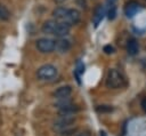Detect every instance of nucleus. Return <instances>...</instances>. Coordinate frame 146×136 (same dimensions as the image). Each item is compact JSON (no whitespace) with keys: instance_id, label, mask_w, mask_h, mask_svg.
<instances>
[{"instance_id":"obj_23","label":"nucleus","mask_w":146,"mask_h":136,"mask_svg":"<svg viewBox=\"0 0 146 136\" xmlns=\"http://www.w3.org/2000/svg\"><path fill=\"white\" fill-rule=\"evenodd\" d=\"M76 2H78V5L81 7V8H86V1L84 0H76Z\"/></svg>"},{"instance_id":"obj_15","label":"nucleus","mask_w":146,"mask_h":136,"mask_svg":"<svg viewBox=\"0 0 146 136\" xmlns=\"http://www.w3.org/2000/svg\"><path fill=\"white\" fill-rule=\"evenodd\" d=\"M78 128L76 127H70V128H66V129H63L58 133H56V136H74V134L76 133Z\"/></svg>"},{"instance_id":"obj_11","label":"nucleus","mask_w":146,"mask_h":136,"mask_svg":"<svg viewBox=\"0 0 146 136\" xmlns=\"http://www.w3.org/2000/svg\"><path fill=\"white\" fill-rule=\"evenodd\" d=\"M57 24L58 22L57 21H54V19H50V21H47L43 23L41 30L43 33L46 34H54L55 31H56V27H57Z\"/></svg>"},{"instance_id":"obj_17","label":"nucleus","mask_w":146,"mask_h":136,"mask_svg":"<svg viewBox=\"0 0 146 136\" xmlns=\"http://www.w3.org/2000/svg\"><path fill=\"white\" fill-rule=\"evenodd\" d=\"M96 111L98 113H107V112H112L113 107L111 105H98L96 107Z\"/></svg>"},{"instance_id":"obj_18","label":"nucleus","mask_w":146,"mask_h":136,"mask_svg":"<svg viewBox=\"0 0 146 136\" xmlns=\"http://www.w3.org/2000/svg\"><path fill=\"white\" fill-rule=\"evenodd\" d=\"M115 16H116V8H115L114 5H111L110 6V9L107 11V17H108V19L112 21V19L115 18Z\"/></svg>"},{"instance_id":"obj_6","label":"nucleus","mask_w":146,"mask_h":136,"mask_svg":"<svg viewBox=\"0 0 146 136\" xmlns=\"http://www.w3.org/2000/svg\"><path fill=\"white\" fill-rule=\"evenodd\" d=\"M139 9H140V5L132 0V1L127 2V5L124 6V14L127 17L130 18V17H133L139 11Z\"/></svg>"},{"instance_id":"obj_26","label":"nucleus","mask_w":146,"mask_h":136,"mask_svg":"<svg viewBox=\"0 0 146 136\" xmlns=\"http://www.w3.org/2000/svg\"><path fill=\"white\" fill-rule=\"evenodd\" d=\"M56 1H58V2H59V1H64V0H56Z\"/></svg>"},{"instance_id":"obj_16","label":"nucleus","mask_w":146,"mask_h":136,"mask_svg":"<svg viewBox=\"0 0 146 136\" xmlns=\"http://www.w3.org/2000/svg\"><path fill=\"white\" fill-rule=\"evenodd\" d=\"M10 18V13L9 10L3 6V5H0V19H3V21H7Z\"/></svg>"},{"instance_id":"obj_24","label":"nucleus","mask_w":146,"mask_h":136,"mask_svg":"<svg viewBox=\"0 0 146 136\" xmlns=\"http://www.w3.org/2000/svg\"><path fill=\"white\" fill-rule=\"evenodd\" d=\"M115 1H116V0H106V2H107L110 6H111V5H114V3H115Z\"/></svg>"},{"instance_id":"obj_2","label":"nucleus","mask_w":146,"mask_h":136,"mask_svg":"<svg viewBox=\"0 0 146 136\" xmlns=\"http://www.w3.org/2000/svg\"><path fill=\"white\" fill-rule=\"evenodd\" d=\"M75 115L74 114H59L58 118L52 122V130L55 133H58L63 129L70 128L75 122Z\"/></svg>"},{"instance_id":"obj_20","label":"nucleus","mask_w":146,"mask_h":136,"mask_svg":"<svg viewBox=\"0 0 146 136\" xmlns=\"http://www.w3.org/2000/svg\"><path fill=\"white\" fill-rule=\"evenodd\" d=\"M103 50H104V53H105V54H107V55H110V54H113V53H114V48H113L111 45H106V46H104Z\"/></svg>"},{"instance_id":"obj_21","label":"nucleus","mask_w":146,"mask_h":136,"mask_svg":"<svg viewBox=\"0 0 146 136\" xmlns=\"http://www.w3.org/2000/svg\"><path fill=\"white\" fill-rule=\"evenodd\" d=\"M74 136H91V134H90V131L84 130V131H81V133H76Z\"/></svg>"},{"instance_id":"obj_10","label":"nucleus","mask_w":146,"mask_h":136,"mask_svg":"<svg viewBox=\"0 0 146 136\" xmlns=\"http://www.w3.org/2000/svg\"><path fill=\"white\" fill-rule=\"evenodd\" d=\"M70 29H71V25H70V24H67V23H65V22H58L54 35H56V37H58V38H63V37H65V35L68 34Z\"/></svg>"},{"instance_id":"obj_19","label":"nucleus","mask_w":146,"mask_h":136,"mask_svg":"<svg viewBox=\"0 0 146 136\" xmlns=\"http://www.w3.org/2000/svg\"><path fill=\"white\" fill-rule=\"evenodd\" d=\"M75 72L76 73H79V74H82L83 72H84V65L79 61L78 63H76V69H75Z\"/></svg>"},{"instance_id":"obj_1","label":"nucleus","mask_w":146,"mask_h":136,"mask_svg":"<svg viewBox=\"0 0 146 136\" xmlns=\"http://www.w3.org/2000/svg\"><path fill=\"white\" fill-rule=\"evenodd\" d=\"M105 83H106V87L110 89H119L125 85V79L122 75V73L119 72L117 70L110 69L106 74Z\"/></svg>"},{"instance_id":"obj_13","label":"nucleus","mask_w":146,"mask_h":136,"mask_svg":"<svg viewBox=\"0 0 146 136\" xmlns=\"http://www.w3.org/2000/svg\"><path fill=\"white\" fill-rule=\"evenodd\" d=\"M78 111H79L78 105H75L73 103H70V104L58 109V113L59 114H75V112H78Z\"/></svg>"},{"instance_id":"obj_9","label":"nucleus","mask_w":146,"mask_h":136,"mask_svg":"<svg viewBox=\"0 0 146 136\" xmlns=\"http://www.w3.org/2000/svg\"><path fill=\"white\" fill-rule=\"evenodd\" d=\"M104 15H105V9L102 5H98L96 8H95V11H94V15H92V24L95 27H97L99 25V23L103 21L104 18Z\"/></svg>"},{"instance_id":"obj_8","label":"nucleus","mask_w":146,"mask_h":136,"mask_svg":"<svg viewBox=\"0 0 146 136\" xmlns=\"http://www.w3.org/2000/svg\"><path fill=\"white\" fill-rule=\"evenodd\" d=\"M72 94V87L71 86H62L59 88H57L54 93H52V96L55 99H58V98H65V97H70Z\"/></svg>"},{"instance_id":"obj_5","label":"nucleus","mask_w":146,"mask_h":136,"mask_svg":"<svg viewBox=\"0 0 146 136\" xmlns=\"http://www.w3.org/2000/svg\"><path fill=\"white\" fill-rule=\"evenodd\" d=\"M80 18H81V14L78 9H68V11H67L63 22H65L70 25H73V24H78Z\"/></svg>"},{"instance_id":"obj_4","label":"nucleus","mask_w":146,"mask_h":136,"mask_svg":"<svg viewBox=\"0 0 146 136\" xmlns=\"http://www.w3.org/2000/svg\"><path fill=\"white\" fill-rule=\"evenodd\" d=\"M35 46H36L39 51L44 53V54L51 53L55 50V41L51 39H48V38H41V39L36 40Z\"/></svg>"},{"instance_id":"obj_7","label":"nucleus","mask_w":146,"mask_h":136,"mask_svg":"<svg viewBox=\"0 0 146 136\" xmlns=\"http://www.w3.org/2000/svg\"><path fill=\"white\" fill-rule=\"evenodd\" d=\"M70 49H71V42L67 39L59 38L58 40L55 41V50L56 51L64 54V53H67Z\"/></svg>"},{"instance_id":"obj_14","label":"nucleus","mask_w":146,"mask_h":136,"mask_svg":"<svg viewBox=\"0 0 146 136\" xmlns=\"http://www.w3.org/2000/svg\"><path fill=\"white\" fill-rule=\"evenodd\" d=\"M67 11H68V9L65 8V7H57V8L52 11V16H54L56 19L63 22L64 18H65V16H66V14H67Z\"/></svg>"},{"instance_id":"obj_25","label":"nucleus","mask_w":146,"mask_h":136,"mask_svg":"<svg viewBox=\"0 0 146 136\" xmlns=\"http://www.w3.org/2000/svg\"><path fill=\"white\" fill-rule=\"evenodd\" d=\"M99 136H107V135H106V133L104 130H100L99 131Z\"/></svg>"},{"instance_id":"obj_3","label":"nucleus","mask_w":146,"mask_h":136,"mask_svg":"<svg viewBox=\"0 0 146 136\" xmlns=\"http://www.w3.org/2000/svg\"><path fill=\"white\" fill-rule=\"evenodd\" d=\"M58 74L57 67L51 65V64H44L42 66H40L36 71V77L40 80L43 81H50L52 79H55Z\"/></svg>"},{"instance_id":"obj_12","label":"nucleus","mask_w":146,"mask_h":136,"mask_svg":"<svg viewBox=\"0 0 146 136\" xmlns=\"http://www.w3.org/2000/svg\"><path fill=\"white\" fill-rule=\"evenodd\" d=\"M127 50H128V54L131 55V56H135L138 53L139 45H138V41L135 38H131L127 41Z\"/></svg>"},{"instance_id":"obj_22","label":"nucleus","mask_w":146,"mask_h":136,"mask_svg":"<svg viewBox=\"0 0 146 136\" xmlns=\"http://www.w3.org/2000/svg\"><path fill=\"white\" fill-rule=\"evenodd\" d=\"M140 106H141L143 111L146 113V97H145V98H143V101H141V103H140Z\"/></svg>"}]
</instances>
